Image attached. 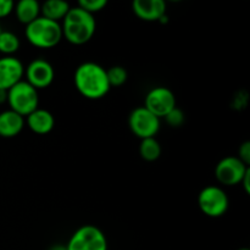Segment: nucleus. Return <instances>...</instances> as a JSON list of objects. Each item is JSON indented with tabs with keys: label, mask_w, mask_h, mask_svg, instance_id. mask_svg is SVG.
<instances>
[{
	"label": "nucleus",
	"mask_w": 250,
	"mask_h": 250,
	"mask_svg": "<svg viewBox=\"0 0 250 250\" xmlns=\"http://www.w3.org/2000/svg\"><path fill=\"white\" fill-rule=\"evenodd\" d=\"M75 85L78 92L88 99H102L110 90L106 70L99 63L83 62L76 68Z\"/></svg>",
	"instance_id": "f257e3e1"
},
{
	"label": "nucleus",
	"mask_w": 250,
	"mask_h": 250,
	"mask_svg": "<svg viewBox=\"0 0 250 250\" xmlns=\"http://www.w3.org/2000/svg\"><path fill=\"white\" fill-rule=\"evenodd\" d=\"M62 37L73 45H82L93 38L97 29L94 15L84 11L80 6H73L68 10L62 20Z\"/></svg>",
	"instance_id": "f03ea898"
},
{
	"label": "nucleus",
	"mask_w": 250,
	"mask_h": 250,
	"mask_svg": "<svg viewBox=\"0 0 250 250\" xmlns=\"http://www.w3.org/2000/svg\"><path fill=\"white\" fill-rule=\"evenodd\" d=\"M26 38L37 48L49 49L58 45L62 39V28L59 22L50 21L39 16L32 23L26 26Z\"/></svg>",
	"instance_id": "7ed1b4c3"
},
{
	"label": "nucleus",
	"mask_w": 250,
	"mask_h": 250,
	"mask_svg": "<svg viewBox=\"0 0 250 250\" xmlns=\"http://www.w3.org/2000/svg\"><path fill=\"white\" fill-rule=\"evenodd\" d=\"M6 100L10 110L22 117H27L31 112L38 109L39 95L38 90L32 87L28 82L22 80L6 92Z\"/></svg>",
	"instance_id": "20e7f679"
},
{
	"label": "nucleus",
	"mask_w": 250,
	"mask_h": 250,
	"mask_svg": "<svg viewBox=\"0 0 250 250\" xmlns=\"http://www.w3.org/2000/svg\"><path fill=\"white\" fill-rule=\"evenodd\" d=\"M198 205L203 214L209 217H221L226 214L229 200L226 192L217 186H208L198 195Z\"/></svg>",
	"instance_id": "39448f33"
},
{
	"label": "nucleus",
	"mask_w": 250,
	"mask_h": 250,
	"mask_svg": "<svg viewBox=\"0 0 250 250\" xmlns=\"http://www.w3.org/2000/svg\"><path fill=\"white\" fill-rule=\"evenodd\" d=\"M67 250H107L104 232L93 225L80 227L68 241Z\"/></svg>",
	"instance_id": "423d86ee"
},
{
	"label": "nucleus",
	"mask_w": 250,
	"mask_h": 250,
	"mask_svg": "<svg viewBox=\"0 0 250 250\" xmlns=\"http://www.w3.org/2000/svg\"><path fill=\"white\" fill-rule=\"evenodd\" d=\"M128 126L138 138H153L160 129V119L144 106H139L129 114Z\"/></svg>",
	"instance_id": "0eeeda50"
},
{
	"label": "nucleus",
	"mask_w": 250,
	"mask_h": 250,
	"mask_svg": "<svg viewBox=\"0 0 250 250\" xmlns=\"http://www.w3.org/2000/svg\"><path fill=\"white\" fill-rule=\"evenodd\" d=\"M249 170V166L237 156H226L221 159L215 167V177L224 186H237L241 185Z\"/></svg>",
	"instance_id": "6e6552de"
},
{
	"label": "nucleus",
	"mask_w": 250,
	"mask_h": 250,
	"mask_svg": "<svg viewBox=\"0 0 250 250\" xmlns=\"http://www.w3.org/2000/svg\"><path fill=\"white\" fill-rule=\"evenodd\" d=\"M144 107L161 119L176 107V98L172 90L166 87H155L149 90Z\"/></svg>",
	"instance_id": "1a4fd4ad"
},
{
	"label": "nucleus",
	"mask_w": 250,
	"mask_h": 250,
	"mask_svg": "<svg viewBox=\"0 0 250 250\" xmlns=\"http://www.w3.org/2000/svg\"><path fill=\"white\" fill-rule=\"evenodd\" d=\"M24 76L27 78L26 82L38 90L48 88L54 82L55 71L53 65L45 59H36L24 68Z\"/></svg>",
	"instance_id": "9d476101"
},
{
	"label": "nucleus",
	"mask_w": 250,
	"mask_h": 250,
	"mask_svg": "<svg viewBox=\"0 0 250 250\" xmlns=\"http://www.w3.org/2000/svg\"><path fill=\"white\" fill-rule=\"evenodd\" d=\"M24 76V67L15 56L0 59V90L7 92L11 87L21 82Z\"/></svg>",
	"instance_id": "9b49d317"
},
{
	"label": "nucleus",
	"mask_w": 250,
	"mask_h": 250,
	"mask_svg": "<svg viewBox=\"0 0 250 250\" xmlns=\"http://www.w3.org/2000/svg\"><path fill=\"white\" fill-rule=\"evenodd\" d=\"M132 10L143 21H161L166 16V2L164 0H134Z\"/></svg>",
	"instance_id": "f8f14e48"
},
{
	"label": "nucleus",
	"mask_w": 250,
	"mask_h": 250,
	"mask_svg": "<svg viewBox=\"0 0 250 250\" xmlns=\"http://www.w3.org/2000/svg\"><path fill=\"white\" fill-rule=\"evenodd\" d=\"M24 122L33 133L48 134L53 131L55 126V119L53 114L45 109H37L24 117Z\"/></svg>",
	"instance_id": "ddd939ff"
},
{
	"label": "nucleus",
	"mask_w": 250,
	"mask_h": 250,
	"mask_svg": "<svg viewBox=\"0 0 250 250\" xmlns=\"http://www.w3.org/2000/svg\"><path fill=\"white\" fill-rule=\"evenodd\" d=\"M24 117L16 114L12 110H5L0 112V137L14 138L19 136L24 127Z\"/></svg>",
	"instance_id": "4468645a"
},
{
	"label": "nucleus",
	"mask_w": 250,
	"mask_h": 250,
	"mask_svg": "<svg viewBox=\"0 0 250 250\" xmlns=\"http://www.w3.org/2000/svg\"><path fill=\"white\" fill-rule=\"evenodd\" d=\"M17 20L28 26L41 16V4L37 0H20L14 7Z\"/></svg>",
	"instance_id": "2eb2a0df"
},
{
	"label": "nucleus",
	"mask_w": 250,
	"mask_h": 250,
	"mask_svg": "<svg viewBox=\"0 0 250 250\" xmlns=\"http://www.w3.org/2000/svg\"><path fill=\"white\" fill-rule=\"evenodd\" d=\"M71 9L70 4L63 0H48L41 5V16L50 21H62Z\"/></svg>",
	"instance_id": "dca6fc26"
},
{
	"label": "nucleus",
	"mask_w": 250,
	"mask_h": 250,
	"mask_svg": "<svg viewBox=\"0 0 250 250\" xmlns=\"http://www.w3.org/2000/svg\"><path fill=\"white\" fill-rule=\"evenodd\" d=\"M161 149L160 143L155 139V137L153 138H146L141 139V144H139V155L142 156V159L149 163H153L156 161L161 156Z\"/></svg>",
	"instance_id": "f3484780"
},
{
	"label": "nucleus",
	"mask_w": 250,
	"mask_h": 250,
	"mask_svg": "<svg viewBox=\"0 0 250 250\" xmlns=\"http://www.w3.org/2000/svg\"><path fill=\"white\" fill-rule=\"evenodd\" d=\"M20 39L10 31L0 32V53L5 56H12L20 49Z\"/></svg>",
	"instance_id": "a211bd4d"
},
{
	"label": "nucleus",
	"mask_w": 250,
	"mask_h": 250,
	"mask_svg": "<svg viewBox=\"0 0 250 250\" xmlns=\"http://www.w3.org/2000/svg\"><path fill=\"white\" fill-rule=\"evenodd\" d=\"M107 81H109L110 87H121L125 84L128 78V73L124 66H112L109 70H106Z\"/></svg>",
	"instance_id": "6ab92c4d"
},
{
	"label": "nucleus",
	"mask_w": 250,
	"mask_h": 250,
	"mask_svg": "<svg viewBox=\"0 0 250 250\" xmlns=\"http://www.w3.org/2000/svg\"><path fill=\"white\" fill-rule=\"evenodd\" d=\"M106 0H81L78 2V6L83 9L84 11L89 12L90 15H94L97 12H100L106 7Z\"/></svg>",
	"instance_id": "aec40b11"
},
{
	"label": "nucleus",
	"mask_w": 250,
	"mask_h": 250,
	"mask_svg": "<svg viewBox=\"0 0 250 250\" xmlns=\"http://www.w3.org/2000/svg\"><path fill=\"white\" fill-rule=\"evenodd\" d=\"M165 121L168 126L171 127H181L185 122V112L180 109V107L176 106L175 109L171 110L165 117Z\"/></svg>",
	"instance_id": "412c9836"
},
{
	"label": "nucleus",
	"mask_w": 250,
	"mask_h": 250,
	"mask_svg": "<svg viewBox=\"0 0 250 250\" xmlns=\"http://www.w3.org/2000/svg\"><path fill=\"white\" fill-rule=\"evenodd\" d=\"M237 158L243 161L246 165H250V142H244V143L241 144Z\"/></svg>",
	"instance_id": "4be33fe9"
},
{
	"label": "nucleus",
	"mask_w": 250,
	"mask_h": 250,
	"mask_svg": "<svg viewBox=\"0 0 250 250\" xmlns=\"http://www.w3.org/2000/svg\"><path fill=\"white\" fill-rule=\"evenodd\" d=\"M15 2L11 0H0V19L9 16L14 11Z\"/></svg>",
	"instance_id": "5701e85b"
},
{
	"label": "nucleus",
	"mask_w": 250,
	"mask_h": 250,
	"mask_svg": "<svg viewBox=\"0 0 250 250\" xmlns=\"http://www.w3.org/2000/svg\"><path fill=\"white\" fill-rule=\"evenodd\" d=\"M241 185L244 187V190H246L247 194H249L250 193V170L247 172V175L244 176V178L242 180Z\"/></svg>",
	"instance_id": "b1692460"
},
{
	"label": "nucleus",
	"mask_w": 250,
	"mask_h": 250,
	"mask_svg": "<svg viewBox=\"0 0 250 250\" xmlns=\"http://www.w3.org/2000/svg\"><path fill=\"white\" fill-rule=\"evenodd\" d=\"M4 100H6V92H2V90H0V103L4 102Z\"/></svg>",
	"instance_id": "393cba45"
},
{
	"label": "nucleus",
	"mask_w": 250,
	"mask_h": 250,
	"mask_svg": "<svg viewBox=\"0 0 250 250\" xmlns=\"http://www.w3.org/2000/svg\"><path fill=\"white\" fill-rule=\"evenodd\" d=\"M50 250H67V249H66V246L63 247V246H60V244H59V246L53 247Z\"/></svg>",
	"instance_id": "a878e982"
},
{
	"label": "nucleus",
	"mask_w": 250,
	"mask_h": 250,
	"mask_svg": "<svg viewBox=\"0 0 250 250\" xmlns=\"http://www.w3.org/2000/svg\"><path fill=\"white\" fill-rule=\"evenodd\" d=\"M238 250H249L248 248H241V249H238Z\"/></svg>",
	"instance_id": "bb28decb"
},
{
	"label": "nucleus",
	"mask_w": 250,
	"mask_h": 250,
	"mask_svg": "<svg viewBox=\"0 0 250 250\" xmlns=\"http://www.w3.org/2000/svg\"><path fill=\"white\" fill-rule=\"evenodd\" d=\"M2 31V29H1V26H0V32H1Z\"/></svg>",
	"instance_id": "cd10ccee"
}]
</instances>
